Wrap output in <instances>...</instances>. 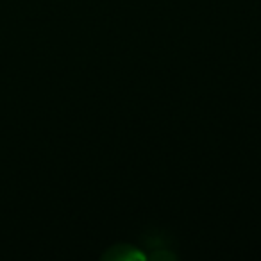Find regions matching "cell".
I'll return each instance as SVG.
<instances>
[{"mask_svg":"<svg viewBox=\"0 0 261 261\" xmlns=\"http://www.w3.org/2000/svg\"><path fill=\"white\" fill-rule=\"evenodd\" d=\"M113 250H116V256L113 254V256H109V257H113V259H135V257H140V259H143V256L142 254H138L135 249H130V247H127V245H120V247H115Z\"/></svg>","mask_w":261,"mask_h":261,"instance_id":"6da1fadb","label":"cell"}]
</instances>
